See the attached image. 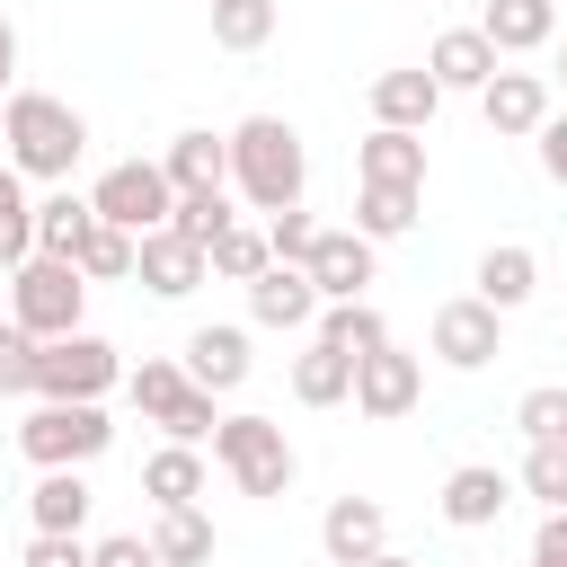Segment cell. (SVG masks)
Instances as JSON below:
<instances>
[{"instance_id":"cell-1","label":"cell","mask_w":567,"mask_h":567,"mask_svg":"<svg viewBox=\"0 0 567 567\" xmlns=\"http://www.w3.org/2000/svg\"><path fill=\"white\" fill-rule=\"evenodd\" d=\"M0 142H9V168L18 177H71L80 168V151H89V124H80V106L71 97H44V89H9V106H0Z\"/></svg>"},{"instance_id":"cell-2","label":"cell","mask_w":567,"mask_h":567,"mask_svg":"<svg viewBox=\"0 0 567 567\" xmlns=\"http://www.w3.org/2000/svg\"><path fill=\"white\" fill-rule=\"evenodd\" d=\"M301 177H310V159H301V133H292L284 115H248V124H230V186H239L257 213L301 204Z\"/></svg>"},{"instance_id":"cell-3","label":"cell","mask_w":567,"mask_h":567,"mask_svg":"<svg viewBox=\"0 0 567 567\" xmlns=\"http://www.w3.org/2000/svg\"><path fill=\"white\" fill-rule=\"evenodd\" d=\"M80 301H89V275H80L71 257H27V266H9V319H18L35 346L71 337V328H80Z\"/></svg>"},{"instance_id":"cell-4","label":"cell","mask_w":567,"mask_h":567,"mask_svg":"<svg viewBox=\"0 0 567 567\" xmlns=\"http://www.w3.org/2000/svg\"><path fill=\"white\" fill-rule=\"evenodd\" d=\"M106 443H115V425H106L97 399H35V416L18 425V452H27L35 470H80V461H97Z\"/></svg>"},{"instance_id":"cell-5","label":"cell","mask_w":567,"mask_h":567,"mask_svg":"<svg viewBox=\"0 0 567 567\" xmlns=\"http://www.w3.org/2000/svg\"><path fill=\"white\" fill-rule=\"evenodd\" d=\"M213 461L230 470V487H239V496H284V487H292V470H301L275 416H221V425H213Z\"/></svg>"},{"instance_id":"cell-6","label":"cell","mask_w":567,"mask_h":567,"mask_svg":"<svg viewBox=\"0 0 567 567\" xmlns=\"http://www.w3.org/2000/svg\"><path fill=\"white\" fill-rule=\"evenodd\" d=\"M124 390H133V408L151 416V425H168V443H204L221 416H213V399L221 390H204L186 363H142V372H124Z\"/></svg>"},{"instance_id":"cell-7","label":"cell","mask_w":567,"mask_h":567,"mask_svg":"<svg viewBox=\"0 0 567 567\" xmlns=\"http://www.w3.org/2000/svg\"><path fill=\"white\" fill-rule=\"evenodd\" d=\"M115 381H124V354L106 337H89V328L35 346V399H106Z\"/></svg>"},{"instance_id":"cell-8","label":"cell","mask_w":567,"mask_h":567,"mask_svg":"<svg viewBox=\"0 0 567 567\" xmlns=\"http://www.w3.org/2000/svg\"><path fill=\"white\" fill-rule=\"evenodd\" d=\"M89 204H97V221H115V230H159L168 213H177V186H168V168L159 159H115L97 186H89Z\"/></svg>"},{"instance_id":"cell-9","label":"cell","mask_w":567,"mask_h":567,"mask_svg":"<svg viewBox=\"0 0 567 567\" xmlns=\"http://www.w3.org/2000/svg\"><path fill=\"white\" fill-rule=\"evenodd\" d=\"M496 346H505V310H496V301L461 292V301H443V310H434V354H443L452 372L496 363Z\"/></svg>"},{"instance_id":"cell-10","label":"cell","mask_w":567,"mask_h":567,"mask_svg":"<svg viewBox=\"0 0 567 567\" xmlns=\"http://www.w3.org/2000/svg\"><path fill=\"white\" fill-rule=\"evenodd\" d=\"M416 399H425V363H416V354L372 346V354L354 363V408H363V416H381V425H390V416H408Z\"/></svg>"},{"instance_id":"cell-11","label":"cell","mask_w":567,"mask_h":567,"mask_svg":"<svg viewBox=\"0 0 567 567\" xmlns=\"http://www.w3.org/2000/svg\"><path fill=\"white\" fill-rule=\"evenodd\" d=\"M133 275H142V292H159V301H186L204 275H213V257L186 239V230H142V257H133Z\"/></svg>"},{"instance_id":"cell-12","label":"cell","mask_w":567,"mask_h":567,"mask_svg":"<svg viewBox=\"0 0 567 567\" xmlns=\"http://www.w3.org/2000/svg\"><path fill=\"white\" fill-rule=\"evenodd\" d=\"M319 284H310V266H266L257 284H248V319L257 328H319Z\"/></svg>"},{"instance_id":"cell-13","label":"cell","mask_w":567,"mask_h":567,"mask_svg":"<svg viewBox=\"0 0 567 567\" xmlns=\"http://www.w3.org/2000/svg\"><path fill=\"white\" fill-rule=\"evenodd\" d=\"M319 549H328L337 567H363V558L390 549V514H381L372 496H337V505L319 514Z\"/></svg>"},{"instance_id":"cell-14","label":"cell","mask_w":567,"mask_h":567,"mask_svg":"<svg viewBox=\"0 0 567 567\" xmlns=\"http://www.w3.org/2000/svg\"><path fill=\"white\" fill-rule=\"evenodd\" d=\"M354 177H363V186H416V195H425V133L372 124V133L354 142Z\"/></svg>"},{"instance_id":"cell-15","label":"cell","mask_w":567,"mask_h":567,"mask_svg":"<svg viewBox=\"0 0 567 567\" xmlns=\"http://www.w3.org/2000/svg\"><path fill=\"white\" fill-rule=\"evenodd\" d=\"M505 505H514V478L487 470V461H461V470L443 478V523H452V532H487Z\"/></svg>"},{"instance_id":"cell-16","label":"cell","mask_w":567,"mask_h":567,"mask_svg":"<svg viewBox=\"0 0 567 567\" xmlns=\"http://www.w3.org/2000/svg\"><path fill=\"white\" fill-rule=\"evenodd\" d=\"M310 284H319V301H363V284H372V239H363V230H319Z\"/></svg>"},{"instance_id":"cell-17","label":"cell","mask_w":567,"mask_h":567,"mask_svg":"<svg viewBox=\"0 0 567 567\" xmlns=\"http://www.w3.org/2000/svg\"><path fill=\"white\" fill-rule=\"evenodd\" d=\"M478 115H487L496 133H540V124H549V80H540V71H496V80L478 89Z\"/></svg>"},{"instance_id":"cell-18","label":"cell","mask_w":567,"mask_h":567,"mask_svg":"<svg viewBox=\"0 0 567 567\" xmlns=\"http://www.w3.org/2000/svg\"><path fill=\"white\" fill-rule=\"evenodd\" d=\"M159 168H168V186H177V195L230 186V133H204V124H186V133L159 151Z\"/></svg>"},{"instance_id":"cell-19","label":"cell","mask_w":567,"mask_h":567,"mask_svg":"<svg viewBox=\"0 0 567 567\" xmlns=\"http://www.w3.org/2000/svg\"><path fill=\"white\" fill-rule=\"evenodd\" d=\"M434 106H443V80H434V71H381V80H372V124L425 133Z\"/></svg>"},{"instance_id":"cell-20","label":"cell","mask_w":567,"mask_h":567,"mask_svg":"<svg viewBox=\"0 0 567 567\" xmlns=\"http://www.w3.org/2000/svg\"><path fill=\"white\" fill-rule=\"evenodd\" d=\"M292 399H301V408H346V399H354V354L328 346V337H310V346L292 354Z\"/></svg>"},{"instance_id":"cell-21","label":"cell","mask_w":567,"mask_h":567,"mask_svg":"<svg viewBox=\"0 0 567 567\" xmlns=\"http://www.w3.org/2000/svg\"><path fill=\"white\" fill-rule=\"evenodd\" d=\"M478 35H487L496 53H540V44L558 35V0H487V9H478Z\"/></svg>"},{"instance_id":"cell-22","label":"cell","mask_w":567,"mask_h":567,"mask_svg":"<svg viewBox=\"0 0 567 567\" xmlns=\"http://www.w3.org/2000/svg\"><path fill=\"white\" fill-rule=\"evenodd\" d=\"M186 372H195L204 390H239V381L257 372L248 328H195V337H186Z\"/></svg>"},{"instance_id":"cell-23","label":"cell","mask_w":567,"mask_h":567,"mask_svg":"<svg viewBox=\"0 0 567 567\" xmlns=\"http://www.w3.org/2000/svg\"><path fill=\"white\" fill-rule=\"evenodd\" d=\"M425 71H434L443 89H487V80H496V44H487L478 27H452V35H434Z\"/></svg>"},{"instance_id":"cell-24","label":"cell","mask_w":567,"mask_h":567,"mask_svg":"<svg viewBox=\"0 0 567 567\" xmlns=\"http://www.w3.org/2000/svg\"><path fill=\"white\" fill-rule=\"evenodd\" d=\"M97 230V204L89 195H71V186H53L44 204H35V257H80V239Z\"/></svg>"},{"instance_id":"cell-25","label":"cell","mask_w":567,"mask_h":567,"mask_svg":"<svg viewBox=\"0 0 567 567\" xmlns=\"http://www.w3.org/2000/svg\"><path fill=\"white\" fill-rule=\"evenodd\" d=\"M540 292V257L523 248V239H505V248H487L478 257V301H496V310H523Z\"/></svg>"},{"instance_id":"cell-26","label":"cell","mask_w":567,"mask_h":567,"mask_svg":"<svg viewBox=\"0 0 567 567\" xmlns=\"http://www.w3.org/2000/svg\"><path fill=\"white\" fill-rule=\"evenodd\" d=\"M142 496H151V505H195V496H204V452H195V443H159V452L142 461Z\"/></svg>"},{"instance_id":"cell-27","label":"cell","mask_w":567,"mask_h":567,"mask_svg":"<svg viewBox=\"0 0 567 567\" xmlns=\"http://www.w3.org/2000/svg\"><path fill=\"white\" fill-rule=\"evenodd\" d=\"M151 549H159V567H213V523H204V505H159Z\"/></svg>"},{"instance_id":"cell-28","label":"cell","mask_w":567,"mask_h":567,"mask_svg":"<svg viewBox=\"0 0 567 567\" xmlns=\"http://www.w3.org/2000/svg\"><path fill=\"white\" fill-rule=\"evenodd\" d=\"M89 505H97V496H89V478H80V470H44V478H35V496H27L35 532H80V523H89Z\"/></svg>"},{"instance_id":"cell-29","label":"cell","mask_w":567,"mask_h":567,"mask_svg":"<svg viewBox=\"0 0 567 567\" xmlns=\"http://www.w3.org/2000/svg\"><path fill=\"white\" fill-rule=\"evenodd\" d=\"M354 230H363V239L416 230V186H354Z\"/></svg>"},{"instance_id":"cell-30","label":"cell","mask_w":567,"mask_h":567,"mask_svg":"<svg viewBox=\"0 0 567 567\" xmlns=\"http://www.w3.org/2000/svg\"><path fill=\"white\" fill-rule=\"evenodd\" d=\"M319 337H328V346H346V354L363 363L372 346H390V319H381L372 301H328V310H319Z\"/></svg>"},{"instance_id":"cell-31","label":"cell","mask_w":567,"mask_h":567,"mask_svg":"<svg viewBox=\"0 0 567 567\" xmlns=\"http://www.w3.org/2000/svg\"><path fill=\"white\" fill-rule=\"evenodd\" d=\"M35 257V204H27V177L0 159V266H27Z\"/></svg>"},{"instance_id":"cell-32","label":"cell","mask_w":567,"mask_h":567,"mask_svg":"<svg viewBox=\"0 0 567 567\" xmlns=\"http://www.w3.org/2000/svg\"><path fill=\"white\" fill-rule=\"evenodd\" d=\"M133 257H142V239H133V230H115V221H97V230L80 239V257H71V266H80L89 284H124V275H133Z\"/></svg>"},{"instance_id":"cell-33","label":"cell","mask_w":567,"mask_h":567,"mask_svg":"<svg viewBox=\"0 0 567 567\" xmlns=\"http://www.w3.org/2000/svg\"><path fill=\"white\" fill-rule=\"evenodd\" d=\"M204 257H213V275H221V284H257V275L275 266V248H266V230H248V221H230V230H221V239H213Z\"/></svg>"},{"instance_id":"cell-34","label":"cell","mask_w":567,"mask_h":567,"mask_svg":"<svg viewBox=\"0 0 567 567\" xmlns=\"http://www.w3.org/2000/svg\"><path fill=\"white\" fill-rule=\"evenodd\" d=\"M275 35V0H213V44L221 53H257Z\"/></svg>"},{"instance_id":"cell-35","label":"cell","mask_w":567,"mask_h":567,"mask_svg":"<svg viewBox=\"0 0 567 567\" xmlns=\"http://www.w3.org/2000/svg\"><path fill=\"white\" fill-rule=\"evenodd\" d=\"M168 230H186L195 248H213V239L230 230V195H221V186H204V195H177V213H168Z\"/></svg>"},{"instance_id":"cell-36","label":"cell","mask_w":567,"mask_h":567,"mask_svg":"<svg viewBox=\"0 0 567 567\" xmlns=\"http://www.w3.org/2000/svg\"><path fill=\"white\" fill-rule=\"evenodd\" d=\"M514 425H523V443H567V390H558V381H540V390H523V408H514Z\"/></svg>"},{"instance_id":"cell-37","label":"cell","mask_w":567,"mask_h":567,"mask_svg":"<svg viewBox=\"0 0 567 567\" xmlns=\"http://www.w3.org/2000/svg\"><path fill=\"white\" fill-rule=\"evenodd\" d=\"M266 248H275V266H310V248H319V221H310L301 204H284V213H266Z\"/></svg>"},{"instance_id":"cell-38","label":"cell","mask_w":567,"mask_h":567,"mask_svg":"<svg viewBox=\"0 0 567 567\" xmlns=\"http://www.w3.org/2000/svg\"><path fill=\"white\" fill-rule=\"evenodd\" d=\"M523 487H532L540 505H567V443H532V452H523Z\"/></svg>"},{"instance_id":"cell-39","label":"cell","mask_w":567,"mask_h":567,"mask_svg":"<svg viewBox=\"0 0 567 567\" xmlns=\"http://www.w3.org/2000/svg\"><path fill=\"white\" fill-rule=\"evenodd\" d=\"M0 390H35V337L18 319L0 328Z\"/></svg>"},{"instance_id":"cell-40","label":"cell","mask_w":567,"mask_h":567,"mask_svg":"<svg viewBox=\"0 0 567 567\" xmlns=\"http://www.w3.org/2000/svg\"><path fill=\"white\" fill-rule=\"evenodd\" d=\"M27 567H89V540L80 532H35L27 540Z\"/></svg>"},{"instance_id":"cell-41","label":"cell","mask_w":567,"mask_h":567,"mask_svg":"<svg viewBox=\"0 0 567 567\" xmlns=\"http://www.w3.org/2000/svg\"><path fill=\"white\" fill-rule=\"evenodd\" d=\"M89 567H159V549H151L142 532H115V540H97V549H89Z\"/></svg>"},{"instance_id":"cell-42","label":"cell","mask_w":567,"mask_h":567,"mask_svg":"<svg viewBox=\"0 0 567 567\" xmlns=\"http://www.w3.org/2000/svg\"><path fill=\"white\" fill-rule=\"evenodd\" d=\"M532 567H567V505L540 514V532H532Z\"/></svg>"},{"instance_id":"cell-43","label":"cell","mask_w":567,"mask_h":567,"mask_svg":"<svg viewBox=\"0 0 567 567\" xmlns=\"http://www.w3.org/2000/svg\"><path fill=\"white\" fill-rule=\"evenodd\" d=\"M540 168L567 186V115H549V124H540Z\"/></svg>"},{"instance_id":"cell-44","label":"cell","mask_w":567,"mask_h":567,"mask_svg":"<svg viewBox=\"0 0 567 567\" xmlns=\"http://www.w3.org/2000/svg\"><path fill=\"white\" fill-rule=\"evenodd\" d=\"M9 80H18V27L0 18V97H9Z\"/></svg>"},{"instance_id":"cell-45","label":"cell","mask_w":567,"mask_h":567,"mask_svg":"<svg viewBox=\"0 0 567 567\" xmlns=\"http://www.w3.org/2000/svg\"><path fill=\"white\" fill-rule=\"evenodd\" d=\"M363 567H416V558H399V549H381V558H363Z\"/></svg>"},{"instance_id":"cell-46","label":"cell","mask_w":567,"mask_h":567,"mask_svg":"<svg viewBox=\"0 0 567 567\" xmlns=\"http://www.w3.org/2000/svg\"><path fill=\"white\" fill-rule=\"evenodd\" d=\"M558 80H567V53H558Z\"/></svg>"}]
</instances>
